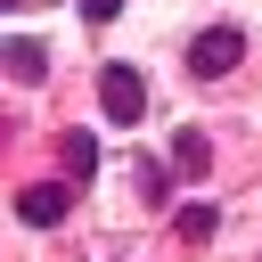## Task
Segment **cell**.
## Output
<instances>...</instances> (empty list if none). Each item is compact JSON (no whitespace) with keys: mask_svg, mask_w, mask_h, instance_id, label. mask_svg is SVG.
<instances>
[{"mask_svg":"<svg viewBox=\"0 0 262 262\" xmlns=\"http://www.w3.org/2000/svg\"><path fill=\"white\" fill-rule=\"evenodd\" d=\"M237 57H246V33H237V25H213V33L188 41V74H205V82L237 74Z\"/></svg>","mask_w":262,"mask_h":262,"instance_id":"1","label":"cell"},{"mask_svg":"<svg viewBox=\"0 0 262 262\" xmlns=\"http://www.w3.org/2000/svg\"><path fill=\"white\" fill-rule=\"evenodd\" d=\"M98 106H106V123H139L147 115V74L139 66H106L98 74Z\"/></svg>","mask_w":262,"mask_h":262,"instance_id":"2","label":"cell"},{"mask_svg":"<svg viewBox=\"0 0 262 262\" xmlns=\"http://www.w3.org/2000/svg\"><path fill=\"white\" fill-rule=\"evenodd\" d=\"M74 213V188L66 180H33V188H16V221H33V229H57Z\"/></svg>","mask_w":262,"mask_h":262,"instance_id":"3","label":"cell"},{"mask_svg":"<svg viewBox=\"0 0 262 262\" xmlns=\"http://www.w3.org/2000/svg\"><path fill=\"white\" fill-rule=\"evenodd\" d=\"M57 156H66V172H74V180H90V172H98V139H90V131H66V139H57Z\"/></svg>","mask_w":262,"mask_h":262,"instance_id":"4","label":"cell"},{"mask_svg":"<svg viewBox=\"0 0 262 262\" xmlns=\"http://www.w3.org/2000/svg\"><path fill=\"white\" fill-rule=\"evenodd\" d=\"M8 74H16V82H41V74H49V49H41V41H8Z\"/></svg>","mask_w":262,"mask_h":262,"instance_id":"5","label":"cell"},{"mask_svg":"<svg viewBox=\"0 0 262 262\" xmlns=\"http://www.w3.org/2000/svg\"><path fill=\"white\" fill-rule=\"evenodd\" d=\"M205 164H213V139L205 131H180L172 139V172H205Z\"/></svg>","mask_w":262,"mask_h":262,"instance_id":"6","label":"cell"},{"mask_svg":"<svg viewBox=\"0 0 262 262\" xmlns=\"http://www.w3.org/2000/svg\"><path fill=\"white\" fill-rule=\"evenodd\" d=\"M139 196H147V205H172V164L139 156Z\"/></svg>","mask_w":262,"mask_h":262,"instance_id":"7","label":"cell"},{"mask_svg":"<svg viewBox=\"0 0 262 262\" xmlns=\"http://www.w3.org/2000/svg\"><path fill=\"white\" fill-rule=\"evenodd\" d=\"M213 229H221L213 205H180V237H213Z\"/></svg>","mask_w":262,"mask_h":262,"instance_id":"8","label":"cell"},{"mask_svg":"<svg viewBox=\"0 0 262 262\" xmlns=\"http://www.w3.org/2000/svg\"><path fill=\"white\" fill-rule=\"evenodd\" d=\"M115 8H123V0H82V16H90V25H106Z\"/></svg>","mask_w":262,"mask_h":262,"instance_id":"9","label":"cell"}]
</instances>
